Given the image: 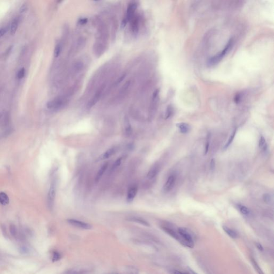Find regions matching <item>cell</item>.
<instances>
[{
  "instance_id": "10",
  "label": "cell",
  "mask_w": 274,
  "mask_h": 274,
  "mask_svg": "<svg viewBox=\"0 0 274 274\" xmlns=\"http://www.w3.org/2000/svg\"><path fill=\"white\" fill-rule=\"evenodd\" d=\"M67 222L69 224L72 225L73 227L81 229L90 230L92 229V228L91 225L89 223L84 222L81 221L77 220L76 219L69 218V219H67Z\"/></svg>"
},
{
  "instance_id": "6",
  "label": "cell",
  "mask_w": 274,
  "mask_h": 274,
  "mask_svg": "<svg viewBox=\"0 0 274 274\" xmlns=\"http://www.w3.org/2000/svg\"><path fill=\"white\" fill-rule=\"evenodd\" d=\"M131 86L132 81L131 80H128L126 81L118 91L117 94L116 95L115 98L114 99V101L118 102L123 100L129 92Z\"/></svg>"
},
{
  "instance_id": "7",
  "label": "cell",
  "mask_w": 274,
  "mask_h": 274,
  "mask_svg": "<svg viewBox=\"0 0 274 274\" xmlns=\"http://www.w3.org/2000/svg\"><path fill=\"white\" fill-rule=\"evenodd\" d=\"M137 4L135 2H131L128 5L127 10H126L125 17L122 21V26H125L127 22H129L131 19L135 16V11L137 10Z\"/></svg>"
},
{
  "instance_id": "5",
  "label": "cell",
  "mask_w": 274,
  "mask_h": 274,
  "mask_svg": "<svg viewBox=\"0 0 274 274\" xmlns=\"http://www.w3.org/2000/svg\"><path fill=\"white\" fill-rule=\"evenodd\" d=\"M177 232L183 241L184 246L190 248H193L194 247V243L193 238L191 234L187 231V230L183 228H180L178 229Z\"/></svg>"
},
{
  "instance_id": "24",
  "label": "cell",
  "mask_w": 274,
  "mask_h": 274,
  "mask_svg": "<svg viewBox=\"0 0 274 274\" xmlns=\"http://www.w3.org/2000/svg\"><path fill=\"white\" fill-rule=\"evenodd\" d=\"M223 229L224 230V231L225 233H227L231 238L235 239L238 236L236 232L234 231L233 230L230 229L229 228H228V227L223 226Z\"/></svg>"
},
{
  "instance_id": "4",
  "label": "cell",
  "mask_w": 274,
  "mask_h": 274,
  "mask_svg": "<svg viewBox=\"0 0 274 274\" xmlns=\"http://www.w3.org/2000/svg\"><path fill=\"white\" fill-rule=\"evenodd\" d=\"M234 39H230L229 41L227 43V45L225 46L224 48L222 50L219 54L216 55L215 56L211 57L209 59L208 64L209 65H215L216 64L218 63L220 61H221L223 57L227 54V53L229 51L231 48L234 45Z\"/></svg>"
},
{
  "instance_id": "3",
  "label": "cell",
  "mask_w": 274,
  "mask_h": 274,
  "mask_svg": "<svg viewBox=\"0 0 274 274\" xmlns=\"http://www.w3.org/2000/svg\"><path fill=\"white\" fill-rule=\"evenodd\" d=\"M107 85V81H104L98 87L95 91L93 97L90 99L87 104V108L90 109L96 104L101 99V97L104 94L106 87Z\"/></svg>"
},
{
  "instance_id": "21",
  "label": "cell",
  "mask_w": 274,
  "mask_h": 274,
  "mask_svg": "<svg viewBox=\"0 0 274 274\" xmlns=\"http://www.w3.org/2000/svg\"><path fill=\"white\" fill-rule=\"evenodd\" d=\"M86 41L85 38H84L83 37H80L78 39V40L76 41V45L74 46V52L75 50L78 52L79 50H80L84 47Z\"/></svg>"
},
{
  "instance_id": "37",
  "label": "cell",
  "mask_w": 274,
  "mask_h": 274,
  "mask_svg": "<svg viewBox=\"0 0 274 274\" xmlns=\"http://www.w3.org/2000/svg\"><path fill=\"white\" fill-rule=\"evenodd\" d=\"M25 70L24 68H22L17 74V78L18 79H22L25 76Z\"/></svg>"
},
{
  "instance_id": "15",
  "label": "cell",
  "mask_w": 274,
  "mask_h": 274,
  "mask_svg": "<svg viewBox=\"0 0 274 274\" xmlns=\"http://www.w3.org/2000/svg\"><path fill=\"white\" fill-rule=\"evenodd\" d=\"M124 132L126 137H130L132 133V128L130 122L128 117H125L124 120Z\"/></svg>"
},
{
  "instance_id": "2",
  "label": "cell",
  "mask_w": 274,
  "mask_h": 274,
  "mask_svg": "<svg viewBox=\"0 0 274 274\" xmlns=\"http://www.w3.org/2000/svg\"><path fill=\"white\" fill-rule=\"evenodd\" d=\"M71 96L66 93L65 94L60 95L54 98L53 100L48 101L47 104V107L50 110H61L65 107L68 104Z\"/></svg>"
},
{
  "instance_id": "35",
  "label": "cell",
  "mask_w": 274,
  "mask_h": 274,
  "mask_svg": "<svg viewBox=\"0 0 274 274\" xmlns=\"http://www.w3.org/2000/svg\"><path fill=\"white\" fill-rule=\"evenodd\" d=\"M10 234H11V235L12 236L15 237L17 235V230L16 227L14 225H10Z\"/></svg>"
},
{
  "instance_id": "13",
  "label": "cell",
  "mask_w": 274,
  "mask_h": 274,
  "mask_svg": "<svg viewBox=\"0 0 274 274\" xmlns=\"http://www.w3.org/2000/svg\"><path fill=\"white\" fill-rule=\"evenodd\" d=\"M176 178L175 176L171 175L169 177L163 187V191L165 192H169L173 189L175 184Z\"/></svg>"
},
{
  "instance_id": "14",
  "label": "cell",
  "mask_w": 274,
  "mask_h": 274,
  "mask_svg": "<svg viewBox=\"0 0 274 274\" xmlns=\"http://www.w3.org/2000/svg\"><path fill=\"white\" fill-rule=\"evenodd\" d=\"M138 192V187L136 186H132L128 189V193H127V197H126V201L128 203H131L134 200L135 196L137 195Z\"/></svg>"
},
{
  "instance_id": "25",
  "label": "cell",
  "mask_w": 274,
  "mask_h": 274,
  "mask_svg": "<svg viewBox=\"0 0 274 274\" xmlns=\"http://www.w3.org/2000/svg\"><path fill=\"white\" fill-rule=\"evenodd\" d=\"M18 22L17 19H15L12 20V22H11V25H10V33L12 35H14L17 31V29L18 28Z\"/></svg>"
},
{
  "instance_id": "45",
  "label": "cell",
  "mask_w": 274,
  "mask_h": 274,
  "mask_svg": "<svg viewBox=\"0 0 274 274\" xmlns=\"http://www.w3.org/2000/svg\"><path fill=\"white\" fill-rule=\"evenodd\" d=\"M26 8H27V7H26V5H22V6L21 7V8H20V12H23L25 11V10H26Z\"/></svg>"
},
{
  "instance_id": "38",
  "label": "cell",
  "mask_w": 274,
  "mask_h": 274,
  "mask_svg": "<svg viewBox=\"0 0 274 274\" xmlns=\"http://www.w3.org/2000/svg\"><path fill=\"white\" fill-rule=\"evenodd\" d=\"M263 198L264 201H265V203H267V204H269L270 201H271V200H272L271 196H270L269 194H268V193L265 194L263 195Z\"/></svg>"
},
{
  "instance_id": "8",
  "label": "cell",
  "mask_w": 274,
  "mask_h": 274,
  "mask_svg": "<svg viewBox=\"0 0 274 274\" xmlns=\"http://www.w3.org/2000/svg\"><path fill=\"white\" fill-rule=\"evenodd\" d=\"M84 63L81 60H77L72 64L69 71V77L76 76L77 74H80L84 68Z\"/></svg>"
},
{
  "instance_id": "32",
  "label": "cell",
  "mask_w": 274,
  "mask_h": 274,
  "mask_svg": "<svg viewBox=\"0 0 274 274\" xmlns=\"http://www.w3.org/2000/svg\"><path fill=\"white\" fill-rule=\"evenodd\" d=\"M259 145L260 148H263L265 146H267L266 142H265V138L263 136H261L259 142Z\"/></svg>"
},
{
  "instance_id": "40",
  "label": "cell",
  "mask_w": 274,
  "mask_h": 274,
  "mask_svg": "<svg viewBox=\"0 0 274 274\" xmlns=\"http://www.w3.org/2000/svg\"><path fill=\"white\" fill-rule=\"evenodd\" d=\"M215 161L214 159H212L210 163V168L213 170L215 169Z\"/></svg>"
},
{
  "instance_id": "16",
  "label": "cell",
  "mask_w": 274,
  "mask_h": 274,
  "mask_svg": "<svg viewBox=\"0 0 274 274\" xmlns=\"http://www.w3.org/2000/svg\"><path fill=\"white\" fill-rule=\"evenodd\" d=\"M159 164H155L153 165V166H152L149 170L147 173V178L149 179H153L154 178H155L157 174L159 173Z\"/></svg>"
},
{
  "instance_id": "17",
  "label": "cell",
  "mask_w": 274,
  "mask_h": 274,
  "mask_svg": "<svg viewBox=\"0 0 274 274\" xmlns=\"http://www.w3.org/2000/svg\"><path fill=\"white\" fill-rule=\"evenodd\" d=\"M116 153V148L114 147L110 148L108 149L107 151H106L104 153H103L102 155H100L99 156V158L98 159V160L101 161V160H104V159H108L109 157H111L112 155H114Z\"/></svg>"
},
{
  "instance_id": "22",
  "label": "cell",
  "mask_w": 274,
  "mask_h": 274,
  "mask_svg": "<svg viewBox=\"0 0 274 274\" xmlns=\"http://www.w3.org/2000/svg\"><path fill=\"white\" fill-rule=\"evenodd\" d=\"M0 204L3 206H6L9 204V198L5 192H0Z\"/></svg>"
},
{
  "instance_id": "44",
  "label": "cell",
  "mask_w": 274,
  "mask_h": 274,
  "mask_svg": "<svg viewBox=\"0 0 274 274\" xmlns=\"http://www.w3.org/2000/svg\"><path fill=\"white\" fill-rule=\"evenodd\" d=\"M171 274H186V273H184V272H180V271H178V270H173V271H172L171 272Z\"/></svg>"
},
{
  "instance_id": "31",
  "label": "cell",
  "mask_w": 274,
  "mask_h": 274,
  "mask_svg": "<svg viewBox=\"0 0 274 274\" xmlns=\"http://www.w3.org/2000/svg\"><path fill=\"white\" fill-rule=\"evenodd\" d=\"M173 109L170 106H169L166 109V114H165L166 119H168L169 118H170L171 116L173 114Z\"/></svg>"
},
{
  "instance_id": "39",
  "label": "cell",
  "mask_w": 274,
  "mask_h": 274,
  "mask_svg": "<svg viewBox=\"0 0 274 274\" xmlns=\"http://www.w3.org/2000/svg\"><path fill=\"white\" fill-rule=\"evenodd\" d=\"M209 135H208V137H207V142H206V145H205V147H204V155H206V154H207V153H208V149H209Z\"/></svg>"
},
{
  "instance_id": "30",
  "label": "cell",
  "mask_w": 274,
  "mask_h": 274,
  "mask_svg": "<svg viewBox=\"0 0 274 274\" xmlns=\"http://www.w3.org/2000/svg\"><path fill=\"white\" fill-rule=\"evenodd\" d=\"M251 261H252V265H253V266L254 267V269H255L257 272L259 274H264L263 273V272H262V269H261V268L260 267V266L259 265L258 263L256 262V261L254 260L253 258H251Z\"/></svg>"
},
{
  "instance_id": "28",
  "label": "cell",
  "mask_w": 274,
  "mask_h": 274,
  "mask_svg": "<svg viewBox=\"0 0 274 274\" xmlns=\"http://www.w3.org/2000/svg\"><path fill=\"white\" fill-rule=\"evenodd\" d=\"M62 51V45L61 43H59L56 45L54 50V55L55 57H58L61 54Z\"/></svg>"
},
{
  "instance_id": "1",
  "label": "cell",
  "mask_w": 274,
  "mask_h": 274,
  "mask_svg": "<svg viewBox=\"0 0 274 274\" xmlns=\"http://www.w3.org/2000/svg\"><path fill=\"white\" fill-rule=\"evenodd\" d=\"M96 38L93 45V52L97 57H100L106 52L108 45L109 33L106 24L100 19L97 20Z\"/></svg>"
},
{
  "instance_id": "36",
  "label": "cell",
  "mask_w": 274,
  "mask_h": 274,
  "mask_svg": "<svg viewBox=\"0 0 274 274\" xmlns=\"http://www.w3.org/2000/svg\"><path fill=\"white\" fill-rule=\"evenodd\" d=\"M122 159V157H119V158L117 159L116 160L115 163L113 164V166H112V170H114L115 169L117 168L118 166H120V164H121Z\"/></svg>"
},
{
  "instance_id": "34",
  "label": "cell",
  "mask_w": 274,
  "mask_h": 274,
  "mask_svg": "<svg viewBox=\"0 0 274 274\" xmlns=\"http://www.w3.org/2000/svg\"><path fill=\"white\" fill-rule=\"evenodd\" d=\"M125 77H126V74H122L121 76L119 77L117 80L115 81V84H114V86L116 87V86L119 85V84L121 83L124 80V79L125 78Z\"/></svg>"
},
{
  "instance_id": "47",
  "label": "cell",
  "mask_w": 274,
  "mask_h": 274,
  "mask_svg": "<svg viewBox=\"0 0 274 274\" xmlns=\"http://www.w3.org/2000/svg\"><path fill=\"white\" fill-rule=\"evenodd\" d=\"M21 252H24V253H26V252H27V248H25V247H24V248H21Z\"/></svg>"
},
{
  "instance_id": "29",
  "label": "cell",
  "mask_w": 274,
  "mask_h": 274,
  "mask_svg": "<svg viewBox=\"0 0 274 274\" xmlns=\"http://www.w3.org/2000/svg\"><path fill=\"white\" fill-rule=\"evenodd\" d=\"M236 134V130L235 129V130L234 131V132L232 133L231 135H230V137H229V139H228V142L226 143V144L225 145L224 147V149H227V148H228V147H229L230 145L232 144V142L234 141V138H235V137Z\"/></svg>"
},
{
  "instance_id": "19",
  "label": "cell",
  "mask_w": 274,
  "mask_h": 274,
  "mask_svg": "<svg viewBox=\"0 0 274 274\" xmlns=\"http://www.w3.org/2000/svg\"><path fill=\"white\" fill-rule=\"evenodd\" d=\"M128 221L133 222L137 223L140 224L146 227H149L150 225L149 224V223L147 221L144 220V218H141V217H131L128 219Z\"/></svg>"
},
{
  "instance_id": "46",
  "label": "cell",
  "mask_w": 274,
  "mask_h": 274,
  "mask_svg": "<svg viewBox=\"0 0 274 274\" xmlns=\"http://www.w3.org/2000/svg\"><path fill=\"white\" fill-rule=\"evenodd\" d=\"M188 271H189V274H198L196 273V272H194L193 270H192V269H188Z\"/></svg>"
},
{
  "instance_id": "18",
  "label": "cell",
  "mask_w": 274,
  "mask_h": 274,
  "mask_svg": "<svg viewBox=\"0 0 274 274\" xmlns=\"http://www.w3.org/2000/svg\"><path fill=\"white\" fill-rule=\"evenodd\" d=\"M108 164H109L108 162H106L105 163H104L100 168V169H99L98 173H97V175H96L95 178V181L96 183H98V182H99V180L101 179V177H102V176L104 175V173L106 172V171L107 170V169L108 168Z\"/></svg>"
},
{
  "instance_id": "20",
  "label": "cell",
  "mask_w": 274,
  "mask_h": 274,
  "mask_svg": "<svg viewBox=\"0 0 274 274\" xmlns=\"http://www.w3.org/2000/svg\"><path fill=\"white\" fill-rule=\"evenodd\" d=\"M177 126L180 132L182 133H187L191 130V127L188 124L185 123H180L177 124Z\"/></svg>"
},
{
  "instance_id": "26",
  "label": "cell",
  "mask_w": 274,
  "mask_h": 274,
  "mask_svg": "<svg viewBox=\"0 0 274 274\" xmlns=\"http://www.w3.org/2000/svg\"><path fill=\"white\" fill-rule=\"evenodd\" d=\"M87 271L86 270L71 269L65 272L64 274H87Z\"/></svg>"
},
{
  "instance_id": "11",
  "label": "cell",
  "mask_w": 274,
  "mask_h": 274,
  "mask_svg": "<svg viewBox=\"0 0 274 274\" xmlns=\"http://www.w3.org/2000/svg\"><path fill=\"white\" fill-rule=\"evenodd\" d=\"M131 30L132 32V33L135 35H136L138 33L139 29V16L135 15V16L133 17L130 21Z\"/></svg>"
},
{
  "instance_id": "23",
  "label": "cell",
  "mask_w": 274,
  "mask_h": 274,
  "mask_svg": "<svg viewBox=\"0 0 274 274\" xmlns=\"http://www.w3.org/2000/svg\"><path fill=\"white\" fill-rule=\"evenodd\" d=\"M237 206L239 211L244 215H249L251 213L250 210L245 206L241 204H238L237 205Z\"/></svg>"
},
{
  "instance_id": "12",
  "label": "cell",
  "mask_w": 274,
  "mask_h": 274,
  "mask_svg": "<svg viewBox=\"0 0 274 274\" xmlns=\"http://www.w3.org/2000/svg\"><path fill=\"white\" fill-rule=\"evenodd\" d=\"M159 91L157 90L153 93V95L152 97L151 104L149 107V112L150 114H153V112L155 111L156 108L157 107L158 101H159Z\"/></svg>"
},
{
  "instance_id": "9",
  "label": "cell",
  "mask_w": 274,
  "mask_h": 274,
  "mask_svg": "<svg viewBox=\"0 0 274 274\" xmlns=\"http://www.w3.org/2000/svg\"><path fill=\"white\" fill-rule=\"evenodd\" d=\"M56 187L55 182H53L49 189L47 197L48 206L50 209H52L54 204V201L56 197Z\"/></svg>"
},
{
  "instance_id": "42",
  "label": "cell",
  "mask_w": 274,
  "mask_h": 274,
  "mask_svg": "<svg viewBox=\"0 0 274 274\" xmlns=\"http://www.w3.org/2000/svg\"><path fill=\"white\" fill-rule=\"evenodd\" d=\"M87 22V18H81L80 19L79 21V23L80 24H81V25H84L85 24H86V22Z\"/></svg>"
},
{
  "instance_id": "41",
  "label": "cell",
  "mask_w": 274,
  "mask_h": 274,
  "mask_svg": "<svg viewBox=\"0 0 274 274\" xmlns=\"http://www.w3.org/2000/svg\"><path fill=\"white\" fill-rule=\"evenodd\" d=\"M7 28H2V29H0V38H1L5 34L7 33Z\"/></svg>"
},
{
  "instance_id": "33",
  "label": "cell",
  "mask_w": 274,
  "mask_h": 274,
  "mask_svg": "<svg viewBox=\"0 0 274 274\" xmlns=\"http://www.w3.org/2000/svg\"><path fill=\"white\" fill-rule=\"evenodd\" d=\"M61 254L59 253V252H54L53 253V256H52V261L53 262H56L57 261H59L61 259Z\"/></svg>"
},
{
  "instance_id": "27",
  "label": "cell",
  "mask_w": 274,
  "mask_h": 274,
  "mask_svg": "<svg viewBox=\"0 0 274 274\" xmlns=\"http://www.w3.org/2000/svg\"><path fill=\"white\" fill-rule=\"evenodd\" d=\"M126 273L127 274H139V271L137 268L130 265L126 267Z\"/></svg>"
},
{
  "instance_id": "43",
  "label": "cell",
  "mask_w": 274,
  "mask_h": 274,
  "mask_svg": "<svg viewBox=\"0 0 274 274\" xmlns=\"http://www.w3.org/2000/svg\"><path fill=\"white\" fill-rule=\"evenodd\" d=\"M256 246L257 248H258L260 251H263V247H262V246L261 244H260V243H256Z\"/></svg>"
}]
</instances>
